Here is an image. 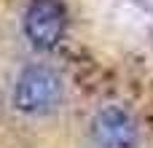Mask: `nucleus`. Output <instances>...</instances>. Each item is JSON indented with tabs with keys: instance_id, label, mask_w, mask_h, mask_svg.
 Returning a JSON list of instances; mask_svg holds the SVG:
<instances>
[{
	"instance_id": "3",
	"label": "nucleus",
	"mask_w": 153,
	"mask_h": 148,
	"mask_svg": "<svg viewBox=\"0 0 153 148\" xmlns=\"http://www.w3.org/2000/svg\"><path fill=\"white\" fill-rule=\"evenodd\" d=\"M91 140L97 148H137L140 127L121 105H108L91 119Z\"/></svg>"
},
{
	"instance_id": "2",
	"label": "nucleus",
	"mask_w": 153,
	"mask_h": 148,
	"mask_svg": "<svg viewBox=\"0 0 153 148\" xmlns=\"http://www.w3.org/2000/svg\"><path fill=\"white\" fill-rule=\"evenodd\" d=\"M22 27L35 49H54L67 32V8L62 0H32L24 11Z\"/></svg>"
},
{
	"instance_id": "1",
	"label": "nucleus",
	"mask_w": 153,
	"mask_h": 148,
	"mask_svg": "<svg viewBox=\"0 0 153 148\" xmlns=\"http://www.w3.org/2000/svg\"><path fill=\"white\" fill-rule=\"evenodd\" d=\"M65 86L56 70L46 65H30L19 73L13 86V108L27 116H46L62 105Z\"/></svg>"
}]
</instances>
